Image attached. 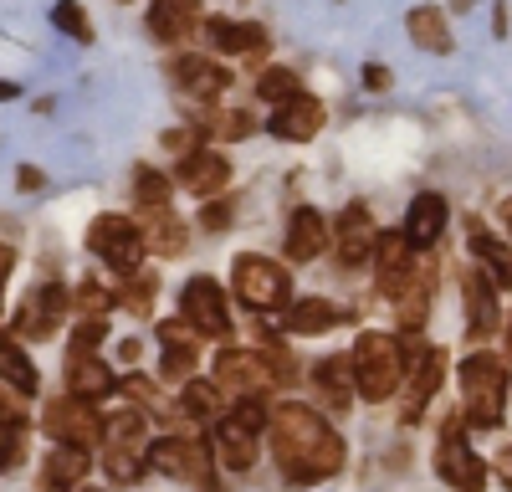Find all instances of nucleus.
<instances>
[{
  "mask_svg": "<svg viewBox=\"0 0 512 492\" xmlns=\"http://www.w3.org/2000/svg\"><path fill=\"white\" fill-rule=\"evenodd\" d=\"M267 431H272L277 467L292 487H313V482H323L344 467V436H338L323 421V410H313V405H297V400L277 405Z\"/></svg>",
  "mask_w": 512,
  "mask_h": 492,
  "instance_id": "obj_1",
  "label": "nucleus"
},
{
  "mask_svg": "<svg viewBox=\"0 0 512 492\" xmlns=\"http://www.w3.org/2000/svg\"><path fill=\"white\" fill-rule=\"evenodd\" d=\"M507 380H512V369L492 349H477V354L461 359L456 385H461V405H466V426H497L502 421V410H507Z\"/></svg>",
  "mask_w": 512,
  "mask_h": 492,
  "instance_id": "obj_2",
  "label": "nucleus"
},
{
  "mask_svg": "<svg viewBox=\"0 0 512 492\" xmlns=\"http://www.w3.org/2000/svg\"><path fill=\"white\" fill-rule=\"evenodd\" d=\"M354 385L364 400H390L400 390V380L410 375L405 364V339L395 334H379V328H369V334L354 339Z\"/></svg>",
  "mask_w": 512,
  "mask_h": 492,
  "instance_id": "obj_3",
  "label": "nucleus"
},
{
  "mask_svg": "<svg viewBox=\"0 0 512 492\" xmlns=\"http://www.w3.org/2000/svg\"><path fill=\"white\" fill-rule=\"evenodd\" d=\"M231 287L236 298L251 308V313H287L292 308V277L282 262L272 257H256V252H241L231 262Z\"/></svg>",
  "mask_w": 512,
  "mask_h": 492,
  "instance_id": "obj_4",
  "label": "nucleus"
},
{
  "mask_svg": "<svg viewBox=\"0 0 512 492\" xmlns=\"http://www.w3.org/2000/svg\"><path fill=\"white\" fill-rule=\"evenodd\" d=\"M88 252H93L98 262H108L113 272L128 277V272H139L149 241H144L139 221H128V216H118V211H103V216H93V226H88Z\"/></svg>",
  "mask_w": 512,
  "mask_h": 492,
  "instance_id": "obj_5",
  "label": "nucleus"
},
{
  "mask_svg": "<svg viewBox=\"0 0 512 492\" xmlns=\"http://www.w3.org/2000/svg\"><path fill=\"white\" fill-rule=\"evenodd\" d=\"M461 431H466V416L446 421L441 446H436V477H441L451 492H487V462L461 441Z\"/></svg>",
  "mask_w": 512,
  "mask_h": 492,
  "instance_id": "obj_6",
  "label": "nucleus"
},
{
  "mask_svg": "<svg viewBox=\"0 0 512 492\" xmlns=\"http://www.w3.org/2000/svg\"><path fill=\"white\" fill-rule=\"evenodd\" d=\"M72 313V293L67 287H57V282H41V287H31V293L21 298V308H16V339H36V344H47L57 328H62V318Z\"/></svg>",
  "mask_w": 512,
  "mask_h": 492,
  "instance_id": "obj_7",
  "label": "nucleus"
},
{
  "mask_svg": "<svg viewBox=\"0 0 512 492\" xmlns=\"http://www.w3.org/2000/svg\"><path fill=\"white\" fill-rule=\"evenodd\" d=\"M405 364H410V390H405V421H420L425 405L436 400L441 380H446V364L451 354L446 349H425L420 334H405Z\"/></svg>",
  "mask_w": 512,
  "mask_h": 492,
  "instance_id": "obj_8",
  "label": "nucleus"
},
{
  "mask_svg": "<svg viewBox=\"0 0 512 492\" xmlns=\"http://www.w3.org/2000/svg\"><path fill=\"white\" fill-rule=\"evenodd\" d=\"M149 472H164V477H175V482H195V487H205L210 492V451H205V441H190V436H159L149 451Z\"/></svg>",
  "mask_w": 512,
  "mask_h": 492,
  "instance_id": "obj_9",
  "label": "nucleus"
},
{
  "mask_svg": "<svg viewBox=\"0 0 512 492\" xmlns=\"http://www.w3.org/2000/svg\"><path fill=\"white\" fill-rule=\"evenodd\" d=\"M41 431H47L57 446H88L93 451L103 441V416L88 400L62 395V400H52L47 410H41Z\"/></svg>",
  "mask_w": 512,
  "mask_h": 492,
  "instance_id": "obj_10",
  "label": "nucleus"
},
{
  "mask_svg": "<svg viewBox=\"0 0 512 492\" xmlns=\"http://www.w3.org/2000/svg\"><path fill=\"white\" fill-rule=\"evenodd\" d=\"M180 318L195 328L200 339H226L231 334V313H226V293L216 277H190L180 287Z\"/></svg>",
  "mask_w": 512,
  "mask_h": 492,
  "instance_id": "obj_11",
  "label": "nucleus"
},
{
  "mask_svg": "<svg viewBox=\"0 0 512 492\" xmlns=\"http://www.w3.org/2000/svg\"><path fill=\"white\" fill-rule=\"evenodd\" d=\"M169 82L185 93V98H200V103H216L226 88H231V67H221L216 57H205V52H180V57H169Z\"/></svg>",
  "mask_w": 512,
  "mask_h": 492,
  "instance_id": "obj_12",
  "label": "nucleus"
},
{
  "mask_svg": "<svg viewBox=\"0 0 512 492\" xmlns=\"http://www.w3.org/2000/svg\"><path fill=\"white\" fill-rule=\"evenodd\" d=\"M272 364L262 349H221L216 354V385L231 395H262L272 385Z\"/></svg>",
  "mask_w": 512,
  "mask_h": 492,
  "instance_id": "obj_13",
  "label": "nucleus"
},
{
  "mask_svg": "<svg viewBox=\"0 0 512 492\" xmlns=\"http://www.w3.org/2000/svg\"><path fill=\"white\" fill-rule=\"evenodd\" d=\"M374 216H369V205H359V200H349L344 211L333 216V257L344 262V267H359V262H369L374 257Z\"/></svg>",
  "mask_w": 512,
  "mask_h": 492,
  "instance_id": "obj_14",
  "label": "nucleus"
},
{
  "mask_svg": "<svg viewBox=\"0 0 512 492\" xmlns=\"http://www.w3.org/2000/svg\"><path fill=\"white\" fill-rule=\"evenodd\" d=\"M323 123H328V113H323V103H318L313 93H292L287 103H277V108H272L267 134H272V139H282V144H308V139H318Z\"/></svg>",
  "mask_w": 512,
  "mask_h": 492,
  "instance_id": "obj_15",
  "label": "nucleus"
},
{
  "mask_svg": "<svg viewBox=\"0 0 512 492\" xmlns=\"http://www.w3.org/2000/svg\"><path fill=\"white\" fill-rule=\"evenodd\" d=\"M461 303H466V334H472L477 344L492 339L502 328V308H497V287L492 277L477 267V272H461Z\"/></svg>",
  "mask_w": 512,
  "mask_h": 492,
  "instance_id": "obj_16",
  "label": "nucleus"
},
{
  "mask_svg": "<svg viewBox=\"0 0 512 492\" xmlns=\"http://www.w3.org/2000/svg\"><path fill=\"white\" fill-rule=\"evenodd\" d=\"M410 257H415V246L405 241V231H379L374 236V282H379V293L384 298H400L405 293V282H410Z\"/></svg>",
  "mask_w": 512,
  "mask_h": 492,
  "instance_id": "obj_17",
  "label": "nucleus"
},
{
  "mask_svg": "<svg viewBox=\"0 0 512 492\" xmlns=\"http://www.w3.org/2000/svg\"><path fill=\"white\" fill-rule=\"evenodd\" d=\"M446 226H451V205H446V195H436V190H425V195H415L410 205H405V241L415 246V252H431V246L446 236Z\"/></svg>",
  "mask_w": 512,
  "mask_h": 492,
  "instance_id": "obj_18",
  "label": "nucleus"
},
{
  "mask_svg": "<svg viewBox=\"0 0 512 492\" xmlns=\"http://www.w3.org/2000/svg\"><path fill=\"white\" fill-rule=\"evenodd\" d=\"M205 41L226 57H262L267 52V26L262 21H231V16H205Z\"/></svg>",
  "mask_w": 512,
  "mask_h": 492,
  "instance_id": "obj_19",
  "label": "nucleus"
},
{
  "mask_svg": "<svg viewBox=\"0 0 512 492\" xmlns=\"http://www.w3.org/2000/svg\"><path fill=\"white\" fill-rule=\"evenodd\" d=\"M175 180H180L190 195L210 200V195H221V190L231 185V159H226L221 149H195V154H185V159L175 164Z\"/></svg>",
  "mask_w": 512,
  "mask_h": 492,
  "instance_id": "obj_20",
  "label": "nucleus"
},
{
  "mask_svg": "<svg viewBox=\"0 0 512 492\" xmlns=\"http://www.w3.org/2000/svg\"><path fill=\"white\" fill-rule=\"evenodd\" d=\"M200 0H154L149 6V36L159 41V47H180V41H190L200 31Z\"/></svg>",
  "mask_w": 512,
  "mask_h": 492,
  "instance_id": "obj_21",
  "label": "nucleus"
},
{
  "mask_svg": "<svg viewBox=\"0 0 512 492\" xmlns=\"http://www.w3.org/2000/svg\"><path fill=\"white\" fill-rule=\"evenodd\" d=\"M313 390H318V400L333 410V416H344V410L354 405V395H359V385H354V359H349V354L318 359V364H313Z\"/></svg>",
  "mask_w": 512,
  "mask_h": 492,
  "instance_id": "obj_22",
  "label": "nucleus"
},
{
  "mask_svg": "<svg viewBox=\"0 0 512 492\" xmlns=\"http://www.w3.org/2000/svg\"><path fill=\"white\" fill-rule=\"evenodd\" d=\"M67 395L98 405V400L118 395V375H113L98 354H67Z\"/></svg>",
  "mask_w": 512,
  "mask_h": 492,
  "instance_id": "obj_23",
  "label": "nucleus"
},
{
  "mask_svg": "<svg viewBox=\"0 0 512 492\" xmlns=\"http://www.w3.org/2000/svg\"><path fill=\"white\" fill-rule=\"evenodd\" d=\"M466 246H472V257H477V267L492 277V287H502V293H512V246L507 241H497L477 216L466 221Z\"/></svg>",
  "mask_w": 512,
  "mask_h": 492,
  "instance_id": "obj_24",
  "label": "nucleus"
},
{
  "mask_svg": "<svg viewBox=\"0 0 512 492\" xmlns=\"http://www.w3.org/2000/svg\"><path fill=\"white\" fill-rule=\"evenodd\" d=\"M328 221L318 205H297V211L287 216V262H313L323 246H328Z\"/></svg>",
  "mask_w": 512,
  "mask_h": 492,
  "instance_id": "obj_25",
  "label": "nucleus"
},
{
  "mask_svg": "<svg viewBox=\"0 0 512 492\" xmlns=\"http://www.w3.org/2000/svg\"><path fill=\"white\" fill-rule=\"evenodd\" d=\"M256 436L262 431H251V426H241L231 410L216 421V457H221V467H231V472H251L256 467Z\"/></svg>",
  "mask_w": 512,
  "mask_h": 492,
  "instance_id": "obj_26",
  "label": "nucleus"
},
{
  "mask_svg": "<svg viewBox=\"0 0 512 492\" xmlns=\"http://www.w3.org/2000/svg\"><path fill=\"white\" fill-rule=\"evenodd\" d=\"M405 31H410V41H415L420 52H431V57H446L451 52V21H446L441 6H415L405 16Z\"/></svg>",
  "mask_w": 512,
  "mask_h": 492,
  "instance_id": "obj_27",
  "label": "nucleus"
},
{
  "mask_svg": "<svg viewBox=\"0 0 512 492\" xmlns=\"http://www.w3.org/2000/svg\"><path fill=\"white\" fill-rule=\"evenodd\" d=\"M93 472V451L88 446H57L47 451V462H41V482H52V487H82Z\"/></svg>",
  "mask_w": 512,
  "mask_h": 492,
  "instance_id": "obj_28",
  "label": "nucleus"
},
{
  "mask_svg": "<svg viewBox=\"0 0 512 492\" xmlns=\"http://www.w3.org/2000/svg\"><path fill=\"white\" fill-rule=\"evenodd\" d=\"M338 323H344V308L328 303V298H297L287 308V328L303 334V339H318V334H328V328H338Z\"/></svg>",
  "mask_w": 512,
  "mask_h": 492,
  "instance_id": "obj_29",
  "label": "nucleus"
},
{
  "mask_svg": "<svg viewBox=\"0 0 512 492\" xmlns=\"http://www.w3.org/2000/svg\"><path fill=\"white\" fill-rule=\"evenodd\" d=\"M0 385H11L16 395H36L41 380H36V364L26 359V349L16 344V334L0 328Z\"/></svg>",
  "mask_w": 512,
  "mask_h": 492,
  "instance_id": "obj_30",
  "label": "nucleus"
},
{
  "mask_svg": "<svg viewBox=\"0 0 512 492\" xmlns=\"http://www.w3.org/2000/svg\"><path fill=\"white\" fill-rule=\"evenodd\" d=\"M169 195H175V180H169L164 170H154V164H139V170H134V205H139V211L144 216H164Z\"/></svg>",
  "mask_w": 512,
  "mask_h": 492,
  "instance_id": "obj_31",
  "label": "nucleus"
},
{
  "mask_svg": "<svg viewBox=\"0 0 512 492\" xmlns=\"http://www.w3.org/2000/svg\"><path fill=\"white\" fill-rule=\"evenodd\" d=\"M144 241H149V252H159V257H185V252H190V231H185V221H180L175 211L149 216Z\"/></svg>",
  "mask_w": 512,
  "mask_h": 492,
  "instance_id": "obj_32",
  "label": "nucleus"
},
{
  "mask_svg": "<svg viewBox=\"0 0 512 492\" xmlns=\"http://www.w3.org/2000/svg\"><path fill=\"white\" fill-rule=\"evenodd\" d=\"M180 410L195 421H210L216 426L226 416V400H221V385L216 380H185V395H180Z\"/></svg>",
  "mask_w": 512,
  "mask_h": 492,
  "instance_id": "obj_33",
  "label": "nucleus"
},
{
  "mask_svg": "<svg viewBox=\"0 0 512 492\" xmlns=\"http://www.w3.org/2000/svg\"><path fill=\"white\" fill-rule=\"evenodd\" d=\"M103 441L108 446H144V405H123L103 416Z\"/></svg>",
  "mask_w": 512,
  "mask_h": 492,
  "instance_id": "obj_34",
  "label": "nucleus"
},
{
  "mask_svg": "<svg viewBox=\"0 0 512 492\" xmlns=\"http://www.w3.org/2000/svg\"><path fill=\"white\" fill-rule=\"evenodd\" d=\"M195 364H200V344H159V380H195Z\"/></svg>",
  "mask_w": 512,
  "mask_h": 492,
  "instance_id": "obj_35",
  "label": "nucleus"
},
{
  "mask_svg": "<svg viewBox=\"0 0 512 492\" xmlns=\"http://www.w3.org/2000/svg\"><path fill=\"white\" fill-rule=\"evenodd\" d=\"M103 467H108V477L118 482V487H134L144 472H149V457L139 446H108V457H103Z\"/></svg>",
  "mask_w": 512,
  "mask_h": 492,
  "instance_id": "obj_36",
  "label": "nucleus"
},
{
  "mask_svg": "<svg viewBox=\"0 0 512 492\" xmlns=\"http://www.w3.org/2000/svg\"><path fill=\"white\" fill-rule=\"evenodd\" d=\"M154 293H159V277L154 272H128V282L118 287V308H128V313H149L154 308Z\"/></svg>",
  "mask_w": 512,
  "mask_h": 492,
  "instance_id": "obj_37",
  "label": "nucleus"
},
{
  "mask_svg": "<svg viewBox=\"0 0 512 492\" xmlns=\"http://www.w3.org/2000/svg\"><path fill=\"white\" fill-rule=\"evenodd\" d=\"M52 26H57L62 36L82 41V47H88V41H93V16L82 11L77 0H57V6H52Z\"/></svg>",
  "mask_w": 512,
  "mask_h": 492,
  "instance_id": "obj_38",
  "label": "nucleus"
},
{
  "mask_svg": "<svg viewBox=\"0 0 512 492\" xmlns=\"http://www.w3.org/2000/svg\"><path fill=\"white\" fill-rule=\"evenodd\" d=\"M113 303H118V293H108V287L93 282V277H82V282L72 287V308H77L82 318H103Z\"/></svg>",
  "mask_w": 512,
  "mask_h": 492,
  "instance_id": "obj_39",
  "label": "nucleus"
},
{
  "mask_svg": "<svg viewBox=\"0 0 512 492\" xmlns=\"http://www.w3.org/2000/svg\"><path fill=\"white\" fill-rule=\"evenodd\" d=\"M292 93H303V88H297V72L292 67H267L262 77H256V98H262V103H287Z\"/></svg>",
  "mask_w": 512,
  "mask_h": 492,
  "instance_id": "obj_40",
  "label": "nucleus"
},
{
  "mask_svg": "<svg viewBox=\"0 0 512 492\" xmlns=\"http://www.w3.org/2000/svg\"><path fill=\"white\" fill-rule=\"evenodd\" d=\"M236 221V200L231 195H210L205 205H200V226L205 231H226Z\"/></svg>",
  "mask_w": 512,
  "mask_h": 492,
  "instance_id": "obj_41",
  "label": "nucleus"
},
{
  "mask_svg": "<svg viewBox=\"0 0 512 492\" xmlns=\"http://www.w3.org/2000/svg\"><path fill=\"white\" fill-rule=\"evenodd\" d=\"M103 339H108V323H103V318H82V323L72 328V349H67V354H98Z\"/></svg>",
  "mask_w": 512,
  "mask_h": 492,
  "instance_id": "obj_42",
  "label": "nucleus"
},
{
  "mask_svg": "<svg viewBox=\"0 0 512 492\" xmlns=\"http://www.w3.org/2000/svg\"><path fill=\"white\" fill-rule=\"evenodd\" d=\"M205 129H216L221 139H246L256 129V118L241 113V108H231V113H216V123H205Z\"/></svg>",
  "mask_w": 512,
  "mask_h": 492,
  "instance_id": "obj_43",
  "label": "nucleus"
},
{
  "mask_svg": "<svg viewBox=\"0 0 512 492\" xmlns=\"http://www.w3.org/2000/svg\"><path fill=\"white\" fill-rule=\"evenodd\" d=\"M159 344H200V334H195L185 318H164L159 323Z\"/></svg>",
  "mask_w": 512,
  "mask_h": 492,
  "instance_id": "obj_44",
  "label": "nucleus"
},
{
  "mask_svg": "<svg viewBox=\"0 0 512 492\" xmlns=\"http://www.w3.org/2000/svg\"><path fill=\"white\" fill-rule=\"evenodd\" d=\"M21 431L26 426H6V431H0V472L21 467Z\"/></svg>",
  "mask_w": 512,
  "mask_h": 492,
  "instance_id": "obj_45",
  "label": "nucleus"
},
{
  "mask_svg": "<svg viewBox=\"0 0 512 492\" xmlns=\"http://www.w3.org/2000/svg\"><path fill=\"white\" fill-rule=\"evenodd\" d=\"M0 426H26V410H21V395L11 385H0Z\"/></svg>",
  "mask_w": 512,
  "mask_h": 492,
  "instance_id": "obj_46",
  "label": "nucleus"
},
{
  "mask_svg": "<svg viewBox=\"0 0 512 492\" xmlns=\"http://www.w3.org/2000/svg\"><path fill=\"white\" fill-rule=\"evenodd\" d=\"M364 88L369 93H390L395 88V72L384 67V62H364Z\"/></svg>",
  "mask_w": 512,
  "mask_h": 492,
  "instance_id": "obj_47",
  "label": "nucleus"
},
{
  "mask_svg": "<svg viewBox=\"0 0 512 492\" xmlns=\"http://www.w3.org/2000/svg\"><path fill=\"white\" fill-rule=\"evenodd\" d=\"M123 390L134 395L139 405H154V385H149V380H123Z\"/></svg>",
  "mask_w": 512,
  "mask_h": 492,
  "instance_id": "obj_48",
  "label": "nucleus"
},
{
  "mask_svg": "<svg viewBox=\"0 0 512 492\" xmlns=\"http://www.w3.org/2000/svg\"><path fill=\"white\" fill-rule=\"evenodd\" d=\"M16 185H21V190H41V170H36V164H21V170H16Z\"/></svg>",
  "mask_w": 512,
  "mask_h": 492,
  "instance_id": "obj_49",
  "label": "nucleus"
},
{
  "mask_svg": "<svg viewBox=\"0 0 512 492\" xmlns=\"http://www.w3.org/2000/svg\"><path fill=\"white\" fill-rule=\"evenodd\" d=\"M497 482H502V487H512V446H502V451H497Z\"/></svg>",
  "mask_w": 512,
  "mask_h": 492,
  "instance_id": "obj_50",
  "label": "nucleus"
},
{
  "mask_svg": "<svg viewBox=\"0 0 512 492\" xmlns=\"http://www.w3.org/2000/svg\"><path fill=\"white\" fill-rule=\"evenodd\" d=\"M11 267H16V246H6V241H0V282L11 277Z\"/></svg>",
  "mask_w": 512,
  "mask_h": 492,
  "instance_id": "obj_51",
  "label": "nucleus"
},
{
  "mask_svg": "<svg viewBox=\"0 0 512 492\" xmlns=\"http://www.w3.org/2000/svg\"><path fill=\"white\" fill-rule=\"evenodd\" d=\"M497 216H502V226H507V236H512V195L497 200Z\"/></svg>",
  "mask_w": 512,
  "mask_h": 492,
  "instance_id": "obj_52",
  "label": "nucleus"
},
{
  "mask_svg": "<svg viewBox=\"0 0 512 492\" xmlns=\"http://www.w3.org/2000/svg\"><path fill=\"white\" fill-rule=\"evenodd\" d=\"M118 359H123V364H134V359H139V344H134V339H123V344H118Z\"/></svg>",
  "mask_w": 512,
  "mask_h": 492,
  "instance_id": "obj_53",
  "label": "nucleus"
},
{
  "mask_svg": "<svg viewBox=\"0 0 512 492\" xmlns=\"http://www.w3.org/2000/svg\"><path fill=\"white\" fill-rule=\"evenodd\" d=\"M21 88H16V82H6V77H0V98H16Z\"/></svg>",
  "mask_w": 512,
  "mask_h": 492,
  "instance_id": "obj_54",
  "label": "nucleus"
},
{
  "mask_svg": "<svg viewBox=\"0 0 512 492\" xmlns=\"http://www.w3.org/2000/svg\"><path fill=\"white\" fill-rule=\"evenodd\" d=\"M451 11H472V0H451Z\"/></svg>",
  "mask_w": 512,
  "mask_h": 492,
  "instance_id": "obj_55",
  "label": "nucleus"
},
{
  "mask_svg": "<svg viewBox=\"0 0 512 492\" xmlns=\"http://www.w3.org/2000/svg\"><path fill=\"white\" fill-rule=\"evenodd\" d=\"M36 492H67V487H52V482H41V487H36Z\"/></svg>",
  "mask_w": 512,
  "mask_h": 492,
  "instance_id": "obj_56",
  "label": "nucleus"
},
{
  "mask_svg": "<svg viewBox=\"0 0 512 492\" xmlns=\"http://www.w3.org/2000/svg\"><path fill=\"white\" fill-rule=\"evenodd\" d=\"M507 354H512V318H507Z\"/></svg>",
  "mask_w": 512,
  "mask_h": 492,
  "instance_id": "obj_57",
  "label": "nucleus"
},
{
  "mask_svg": "<svg viewBox=\"0 0 512 492\" xmlns=\"http://www.w3.org/2000/svg\"><path fill=\"white\" fill-rule=\"evenodd\" d=\"M0 293H6V282H0Z\"/></svg>",
  "mask_w": 512,
  "mask_h": 492,
  "instance_id": "obj_58",
  "label": "nucleus"
}]
</instances>
